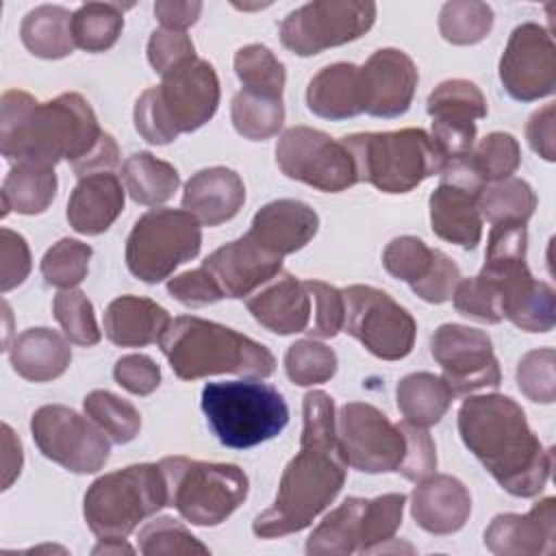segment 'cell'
<instances>
[{
  "label": "cell",
  "mask_w": 556,
  "mask_h": 556,
  "mask_svg": "<svg viewBox=\"0 0 556 556\" xmlns=\"http://www.w3.org/2000/svg\"><path fill=\"white\" fill-rule=\"evenodd\" d=\"M0 152L11 167H54L65 159L78 178L111 172L119 163L115 139L100 128L91 104L80 93L39 102L26 91H4Z\"/></svg>",
  "instance_id": "obj_1"
},
{
  "label": "cell",
  "mask_w": 556,
  "mask_h": 556,
  "mask_svg": "<svg viewBox=\"0 0 556 556\" xmlns=\"http://www.w3.org/2000/svg\"><path fill=\"white\" fill-rule=\"evenodd\" d=\"M458 434L506 493L534 497L545 489L554 454L543 447L513 397H467L458 410Z\"/></svg>",
  "instance_id": "obj_2"
},
{
  "label": "cell",
  "mask_w": 556,
  "mask_h": 556,
  "mask_svg": "<svg viewBox=\"0 0 556 556\" xmlns=\"http://www.w3.org/2000/svg\"><path fill=\"white\" fill-rule=\"evenodd\" d=\"M337 439L345 465L363 473L397 471L419 482L437 469V450L428 430L410 421L393 424L371 404H345L337 417Z\"/></svg>",
  "instance_id": "obj_3"
},
{
  "label": "cell",
  "mask_w": 556,
  "mask_h": 556,
  "mask_svg": "<svg viewBox=\"0 0 556 556\" xmlns=\"http://www.w3.org/2000/svg\"><path fill=\"white\" fill-rule=\"evenodd\" d=\"M345 469L339 443L300 439V452L287 463L274 504L254 519L252 532L276 539L311 526L343 489Z\"/></svg>",
  "instance_id": "obj_4"
},
{
  "label": "cell",
  "mask_w": 556,
  "mask_h": 556,
  "mask_svg": "<svg viewBox=\"0 0 556 556\" xmlns=\"http://www.w3.org/2000/svg\"><path fill=\"white\" fill-rule=\"evenodd\" d=\"M159 345L180 380L215 374L267 378L276 369V358L263 343L193 315L172 319Z\"/></svg>",
  "instance_id": "obj_5"
},
{
  "label": "cell",
  "mask_w": 556,
  "mask_h": 556,
  "mask_svg": "<svg viewBox=\"0 0 556 556\" xmlns=\"http://www.w3.org/2000/svg\"><path fill=\"white\" fill-rule=\"evenodd\" d=\"M526 224H493L480 276L497 289L502 319L526 332H549L556 319L554 289L532 278L526 265Z\"/></svg>",
  "instance_id": "obj_6"
},
{
  "label": "cell",
  "mask_w": 556,
  "mask_h": 556,
  "mask_svg": "<svg viewBox=\"0 0 556 556\" xmlns=\"http://www.w3.org/2000/svg\"><path fill=\"white\" fill-rule=\"evenodd\" d=\"M219 104V78L215 67L195 59L163 76L159 87L146 89L135 104V128L154 146L174 141L180 132L204 126Z\"/></svg>",
  "instance_id": "obj_7"
},
{
  "label": "cell",
  "mask_w": 556,
  "mask_h": 556,
  "mask_svg": "<svg viewBox=\"0 0 556 556\" xmlns=\"http://www.w3.org/2000/svg\"><path fill=\"white\" fill-rule=\"evenodd\" d=\"M352 154L358 182L382 193H406L430 176H439L445 159L424 128L356 132L341 139Z\"/></svg>",
  "instance_id": "obj_8"
},
{
  "label": "cell",
  "mask_w": 556,
  "mask_h": 556,
  "mask_svg": "<svg viewBox=\"0 0 556 556\" xmlns=\"http://www.w3.org/2000/svg\"><path fill=\"white\" fill-rule=\"evenodd\" d=\"M202 410L219 443L232 450L261 445L278 437L289 424L282 393L261 380L204 384Z\"/></svg>",
  "instance_id": "obj_9"
},
{
  "label": "cell",
  "mask_w": 556,
  "mask_h": 556,
  "mask_svg": "<svg viewBox=\"0 0 556 556\" xmlns=\"http://www.w3.org/2000/svg\"><path fill=\"white\" fill-rule=\"evenodd\" d=\"M167 506V484L154 463L100 476L85 493L83 515L98 539H126L143 519Z\"/></svg>",
  "instance_id": "obj_10"
},
{
  "label": "cell",
  "mask_w": 556,
  "mask_h": 556,
  "mask_svg": "<svg viewBox=\"0 0 556 556\" xmlns=\"http://www.w3.org/2000/svg\"><path fill=\"white\" fill-rule=\"evenodd\" d=\"M159 467L167 484V506L193 526H219L248 497L250 482L237 465L165 456Z\"/></svg>",
  "instance_id": "obj_11"
},
{
  "label": "cell",
  "mask_w": 556,
  "mask_h": 556,
  "mask_svg": "<svg viewBox=\"0 0 556 556\" xmlns=\"http://www.w3.org/2000/svg\"><path fill=\"white\" fill-rule=\"evenodd\" d=\"M202 245L200 222L185 208H152L126 239V265L143 282L156 285L195 258Z\"/></svg>",
  "instance_id": "obj_12"
},
{
  "label": "cell",
  "mask_w": 556,
  "mask_h": 556,
  "mask_svg": "<svg viewBox=\"0 0 556 556\" xmlns=\"http://www.w3.org/2000/svg\"><path fill=\"white\" fill-rule=\"evenodd\" d=\"M345 319L343 332L365 345L382 361H400L415 345L417 324L389 293L369 285H350L343 289Z\"/></svg>",
  "instance_id": "obj_13"
},
{
  "label": "cell",
  "mask_w": 556,
  "mask_h": 556,
  "mask_svg": "<svg viewBox=\"0 0 556 556\" xmlns=\"http://www.w3.org/2000/svg\"><path fill=\"white\" fill-rule=\"evenodd\" d=\"M376 11L369 0H313L287 13L280 41L298 56H313L365 35L376 22Z\"/></svg>",
  "instance_id": "obj_14"
},
{
  "label": "cell",
  "mask_w": 556,
  "mask_h": 556,
  "mask_svg": "<svg viewBox=\"0 0 556 556\" xmlns=\"http://www.w3.org/2000/svg\"><path fill=\"white\" fill-rule=\"evenodd\" d=\"M30 432L46 458L74 473H96L102 469L113 443L93 419L61 404L37 408L30 419Z\"/></svg>",
  "instance_id": "obj_15"
},
{
  "label": "cell",
  "mask_w": 556,
  "mask_h": 556,
  "mask_svg": "<svg viewBox=\"0 0 556 556\" xmlns=\"http://www.w3.org/2000/svg\"><path fill=\"white\" fill-rule=\"evenodd\" d=\"M276 163L287 178L328 193L345 191L358 182L348 148L308 126H293L282 132L276 146Z\"/></svg>",
  "instance_id": "obj_16"
},
{
  "label": "cell",
  "mask_w": 556,
  "mask_h": 556,
  "mask_svg": "<svg viewBox=\"0 0 556 556\" xmlns=\"http://www.w3.org/2000/svg\"><path fill=\"white\" fill-rule=\"evenodd\" d=\"M439 176L441 182L428 200L432 232L463 250H473L482 237L478 198L486 185L471 172L467 159L445 163Z\"/></svg>",
  "instance_id": "obj_17"
},
{
  "label": "cell",
  "mask_w": 556,
  "mask_h": 556,
  "mask_svg": "<svg viewBox=\"0 0 556 556\" xmlns=\"http://www.w3.org/2000/svg\"><path fill=\"white\" fill-rule=\"evenodd\" d=\"M432 358L441 365L443 378L454 395L500 387V363L491 337L484 330L463 324H441L430 341Z\"/></svg>",
  "instance_id": "obj_18"
},
{
  "label": "cell",
  "mask_w": 556,
  "mask_h": 556,
  "mask_svg": "<svg viewBox=\"0 0 556 556\" xmlns=\"http://www.w3.org/2000/svg\"><path fill=\"white\" fill-rule=\"evenodd\" d=\"M506 93L521 102L552 96L556 89V48L549 30L534 22L519 24L500 59Z\"/></svg>",
  "instance_id": "obj_19"
},
{
  "label": "cell",
  "mask_w": 556,
  "mask_h": 556,
  "mask_svg": "<svg viewBox=\"0 0 556 556\" xmlns=\"http://www.w3.org/2000/svg\"><path fill=\"white\" fill-rule=\"evenodd\" d=\"M224 298H250L282 271V256L261 248L250 235H243L202 261Z\"/></svg>",
  "instance_id": "obj_20"
},
{
  "label": "cell",
  "mask_w": 556,
  "mask_h": 556,
  "mask_svg": "<svg viewBox=\"0 0 556 556\" xmlns=\"http://www.w3.org/2000/svg\"><path fill=\"white\" fill-rule=\"evenodd\" d=\"M361 72L365 83V113L374 117H400L408 111L419 76L406 52L395 48L376 50Z\"/></svg>",
  "instance_id": "obj_21"
},
{
  "label": "cell",
  "mask_w": 556,
  "mask_h": 556,
  "mask_svg": "<svg viewBox=\"0 0 556 556\" xmlns=\"http://www.w3.org/2000/svg\"><path fill=\"white\" fill-rule=\"evenodd\" d=\"M484 545L497 556H534L556 549V497H543L530 513L493 517Z\"/></svg>",
  "instance_id": "obj_22"
},
{
  "label": "cell",
  "mask_w": 556,
  "mask_h": 556,
  "mask_svg": "<svg viewBox=\"0 0 556 556\" xmlns=\"http://www.w3.org/2000/svg\"><path fill=\"white\" fill-rule=\"evenodd\" d=\"M410 515L415 523L437 536L458 532L471 515L467 486L447 473H430L413 491Z\"/></svg>",
  "instance_id": "obj_23"
},
{
  "label": "cell",
  "mask_w": 556,
  "mask_h": 556,
  "mask_svg": "<svg viewBox=\"0 0 556 556\" xmlns=\"http://www.w3.org/2000/svg\"><path fill=\"white\" fill-rule=\"evenodd\" d=\"M319 228L317 213L302 200L282 198L261 206L248 235L271 254L285 256L302 250Z\"/></svg>",
  "instance_id": "obj_24"
},
{
  "label": "cell",
  "mask_w": 556,
  "mask_h": 556,
  "mask_svg": "<svg viewBox=\"0 0 556 556\" xmlns=\"http://www.w3.org/2000/svg\"><path fill=\"white\" fill-rule=\"evenodd\" d=\"M245 306L263 328L276 334L304 332L311 321V293L302 280L287 271L254 291Z\"/></svg>",
  "instance_id": "obj_25"
},
{
  "label": "cell",
  "mask_w": 556,
  "mask_h": 556,
  "mask_svg": "<svg viewBox=\"0 0 556 556\" xmlns=\"http://www.w3.org/2000/svg\"><path fill=\"white\" fill-rule=\"evenodd\" d=\"M245 202V185L230 167H206L195 172L182 193V208L204 226H219L232 219Z\"/></svg>",
  "instance_id": "obj_26"
},
{
  "label": "cell",
  "mask_w": 556,
  "mask_h": 556,
  "mask_svg": "<svg viewBox=\"0 0 556 556\" xmlns=\"http://www.w3.org/2000/svg\"><path fill=\"white\" fill-rule=\"evenodd\" d=\"M124 211V189L113 172L83 176L67 200V222L80 235H100Z\"/></svg>",
  "instance_id": "obj_27"
},
{
  "label": "cell",
  "mask_w": 556,
  "mask_h": 556,
  "mask_svg": "<svg viewBox=\"0 0 556 556\" xmlns=\"http://www.w3.org/2000/svg\"><path fill=\"white\" fill-rule=\"evenodd\" d=\"M306 106L324 119H348L365 113L363 72L354 63L321 67L306 87Z\"/></svg>",
  "instance_id": "obj_28"
},
{
  "label": "cell",
  "mask_w": 556,
  "mask_h": 556,
  "mask_svg": "<svg viewBox=\"0 0 556 556\" xmlns=\"http://www.w3.org/2000/svg\"><path fill=\"white\" fill-rule=\"evenodd\" d=\"M172 324L169 313L150 298L122 295L104 311V334L122 348H143L161 341Z\"/></svg>",
  "instance_id": "obj_29"
},
{
  "label": "cell",
  "mask_w": 556,
  "mask_h": 556,
  "mask_svg": "<svg viewBox=\"0 0 556 556\" xmlns=\"http://www.w3.org/2000/svg\"><path fill=\"white\" fill-rule=\"evenodd\" d=\"M70 339L52 328H28L9 348L11 367L30 382H48L65 374L72 363Z\"/></svg>",
  "instance_id": "obj_30"
},
{
  "label": "cell",
  "mask_w": 556,
  "mask_h": 556,
  "mask_svg": "<svg viewBox=\"0 0 556 556\" xmlns=\"http://www.w3.org/2000/svg\"><path fill=\"white\" fill-rule=\"evenodd\" d=\"M395 400L400 413L404 415V421L428 428L443 419L454 400V391L443 376H434L430 371H415L397 382Z\"/></svg>",
  "instance_id": "obj_31"
},
{
  "label": "cell",
  "mask_w": 556,
  "mask_h": 556,
  "mask_svg": "<svg viewBox=\"0 0 556 556\" xmlns=\"http://www.w3.org/2000/svg\"><path fill=\"white\" fill-rule=\"evenodd\" d=\"M20 37L26 50L41 59H63L74 50L72 13L59 4L30 9L22 24Z\"/></svg>",
  "instance_id": "obj_32"
},
{
  "label": "cell",
  "mask_w": 556,
  "mask_h": 556,
  "mask_svg": "<svg viewBox=\"0 0 556 556\" xmlns=\"http://www.w3.org/2000/svg\"><path fill=\"white\" fill-rule=\"evenodd\" d=\"M365 497H348L330 510L306 539L311 556H345L358 552Z\"/></svg>",
  "instance_id": "obj_33"
},
{
  "label": "cell",
  "mask_w": 556,
  "mask_h": 556,
  "mask_svg": "<svg viewBox=\"0 0 556 556\" xmlns=\"http://www.w3.org/2000/svg\"><path fill=\"white\" fill-rule=\"evenodd\" d=\"M122 178L128 195L143 206H159L167 202L180 185L176 167L150 152L130 154L122 165Z\"/></svg>",
  "instance_id": "obj_34"
},
{
  "label": "cell",
  "mask_w": 556,
  "mask_h": 556,
  "mask_svg": "<svg viewBox=\"0 0 556 556\" xmlns=\"http://www.w3.org/2000/svg\"><path fill=\"white\" fill-rule=\"evenodd\" d=\"M54 195V167L13 165L2 182V217L11 211L20 215H39L52 204Z\"/></svg>",
  "instance_id": "obj_35"
},
{
  "label": "cell",
  "mask_w": 556,
  "mask_h": 556,
  "mask_svg": "<svg viewBox=\"0 0 556 556\" xmlns=\"http://www.w3.org/2000/svg\"><path fill=\"white\" fill-rule=\"evenodd\" d=\"M428 115L437 124L467 126L486 117L489 106L480 87L465 78H450L434 87L426 102Z\"/></svg>",
  "instance_id": "obj_36"
},
{
  "label": "cell",
  "mask_w": 556,
  "mask_h": 556,
  "mask_svg": "<svg viewBox=\"0 0 556 556\" xmlns=\"http://www.w3.org/2000/svg\"><path fill=\"white\" fill-rule=\"evenodd\" d=\"M132 4L87 2L72 13L74 46L85 52H104L115 46L124 28V9Z\"/></svg>",
  "instance_id": "obj_37"
},
{
  "label": "cell",
  "mask_w": 556,
  "mask_h": 556,
  "mask_svg": "<svg viewBox=\"0 0 556 556\" xmlns=\"http://www.w3.org/2000/svg\"><path fill=\"white\" fill-rule=\"evenodd\" d=\"M230 119L241 137L250 141L269 139L285 124L282 98L241 89L230 102Z\"/></svg>",
  "instance_id": "obj_38"
},
{
  "label": "cell",
  "mask_w": 556,
  "mask_h": 556,
  "mask_svg": "<svg viewBox=\"0 0 556 556\" xmlns=\"http://www.w3.org/2000/svg\"><path fill=\"white\" fill-rule=\"evenodd\" d=\"M478 208L480 215L491 224H526L536 208V195L526 180L510 176L484 187L478 198Z\"/></svg>",
  "instance_id": "obj_39"
},
{
  "label": "cell",
  "mask_w": 556,
  "mask_h": 556,
  "mask_svg": "<svg viewBox=\"0 0 556 556\" xmlns=\"http://www.w3.org/2000/svg\"><path fill=\"white\" fill-rule=\"evenodd\" d=\"M85 415L93 419L113 443H130L141 430L139 410L124 397L96 389L83 400Z\"/></svg>",
  "instance_id": "obj_40"
},
{
  "label": "cell",
  "mask_w": 556,
  "mask_h": 556,
  "mask_svg": "<svg viewBox=\"0 0 556 556\" xmlns=\"http://www.w3.org/2000/svg\"><path fill=\"white\" fill-rule=\"evenodd\" d=\"M493 28V9L478 0H452L441 7L439 33L454 46H473Z\"/></svg>",
  "instance_id": "obj_41"
},
{
  "label": "cell",
  "mask_w": 556,
  "mask_h": 556,
  "mask_svg": "<svg viewBox=\"0 0 556 556\" xmlns=\"http://www.w3.org/2000/svg\"><path fill=\"white\" fill-rule=\"evenodd\" d=\"M235 72L243 89L282 98L287 72H285V65L276 59V54L267 46L250 43L239 48L235 54Z\"/></svg>",
  "instance_id": "obj_42"
},
{
  "label": "cell",
  "mask_w": 556,
  "mask_h": 556,
  "mask_svg": "<svg viewBox=\"0 0 556 556\" xmlns=\"http://www.w3.org/2000/svg\"><path fill=\"white\" fill-rule=\"evenodd\" d=\"M471 172L486 185L510 178L521 163V150L513 135L508 132H491L473 146L467 156Z\"/></svg>",
  "instance_id": "obj_43"
},
{
  "label": "cell",
  "mask_w": 556,
  "mask_h": 556,
  "mask_svg": "<svg viewBox=\"0 0 556 556\" xmlns=\"http://www.w3.org/2000/svg\"><path fill=\"white\" fill-rule=\"evenodd\" d=\"M406 495L404 493H384L365 502L363 523H361V554H371L382 549L402 526Z\"/></svg>",
  "instance_id": "obj_44"
},
{
  "label": "cell",
  "mask_w": 556,
  "mask_h": 556,
  "mask_svg": "<svg viewBox=\"0 0 556 556\" xmlns=\"http://www.w3.org/2000/svg\"><path fill=\"white\" fill-rule=\"evenodd\" d=\"M285 371L298 387L321 384L337 374V354L326 343L300 339L285 354Z\"/></svg>",
  "instance_id": "obj_45"
},
{
  "label": "cell",
  "mask_w": 556,
  "mask_h": 556,
  "mask_svg": "<svg viewBox=\"0 0 556 556\" xmlns=\"http://www.w3.org/2000/svg\"><path fill=\"white\" fill-rule=\"evenodd\" d=\"M91 254V245L65 237L43 254L39 265L41 276L52 287L74 289L87 278Z\"/></svg>",
  "instance_id": "obj_46"
},
{
  "label": "cell",
  "mask_w": 556,
  "mask_h": 556,
  "mask_svg": "<svg viewBox=\"0 0 556 556\" xmlns=\"http://www.w3.org/2000/svg\"><path fill=\"white\" fill-rule=\"evenodd\" d=\"M54 317L63 328L65 337L76 345H96L102 332L96 324L93 306L87 295L78 289H63L54 295Z\"/></svg>",
  "instance_id": "obj_47"
},
{
  "label": "cell",
  "mask_w": 556,
  "mask_h": 556,
  "mask_svg": "<svg viewBox=\"0 0 556 556\" xmlns=\"http://www.w3.org/2000/svg\"><path fill=\"white\" fill-rule=\"evenodd\" d=\"M139 552L146 556L161 554H208V547L200 543L178 519L156 517L139 532Z\"/></svg>",
  "instance_id": "obj_48"
},
{
  "label": "cell",
  "mask_w": 556,
  "mask_h": 556,
  "mask_svg": "<svg viewBox=\"0 0 556 556\" xmlns=\"http://www.w3.org/2000/svg\"><path fill=\"white\" fill-rule=\"evenodd\" d=\"M432 254L434 250L428 248L419 237L402 235L387 243L382 252V265L393 278L413 285L430 269Z\"/></svg>",
  "instance_id": "obj_49"
},
{
  "label": "cell",
  "mask_w": 556,
  "mask_h": 556,
  "mask_svg": "<svg viewBox=\"0 0 556 556\" xmlns=\"http://www.w3.org/2000/svg\"><path fill=\"white\" fill-rule=\"evenodd\" d=\"M554 350L539 348L521 356L517 365V384L519 391L541 404H552L556 397V382H554Z\"/></svg>",
  "instance_id": "obj_50"
},
{
  "label": "cell",
  "mask_w": 556,
  "mask_h": 556,
  "mask_svg": "<svg viewBox=\"0 0 556 556\" xmlns=\"http://www.w3.org/2000/svg\"><path fill=\"white\" fill-rule=\"evenodd\" d=\"M452 300L454 308L469 319H478L484 324L502 321L497 289L480 274L471 278H460L452 293Z\"/></svg>",
  "instance_id": "obj_51"
},
{
  "label": "cell",
  "mask_w": 556,
  "mask_h": 556,
  "mask_svg": "<svg viewBox=\"0 0 556 556\" xmlns=\"http://www.w3.org/2000/svg\"><path fill=\"white\" fill-rule=\"evenodd\" d=\"M195 59V46L185 30L156 28L148 39V61L161 76H167Z\"/></svg>",
  "instance_id": "obj_52"
},
{
  "label": "cell",
  "mask_w": 556,
  "mask_h": 556,
  "mask_svg": "<svg viewBox=\"0 0 556 556\" xmlns=\"http://www.w3.org/2000/svg\"><path fill=\"white\" fill-rule=\"evenodd\" d=\"M311 300L315 302V321L311 326V337L313 339H332L343 330V319H345V302H343V291L321 282V280H304Z\"/></svg>",
  "instance_id": "obj_53"
},
{
  "label": "cell",
  "mask_w": 556,
  "mask_h": 556,
  "mask_svg": "<svg viewBox=\"0 0 556 556\" xmlns=\"http://www.w3.org/2000/svg\"><path fill=\"white\" fill-rule=\"evenodd\" d=\"M460 280V269L458 265L443 254L441 250H434L432 254V265L426 271L424 278H419L417 282L410 285L413 293H417L424 302L430 304H443L447 300H452V293L456 289Z\"/></svg>",
  "instance_id": "obj_54"
},
{
  "label": "cell",
  "mask_w": 556,
  "mask_h": 556,
  "mask_svg": "<svg viewBox=\"0 0 556 556\" xmlns=\"http://www.w3.org/2000/svg\"><path fill=\"white\" fill-rule=\"evenodd\" d=\"M30 271L28 243L20 232L0 230V291L7 293L22 285Z\"/></svg>",
  "instance_id": "obj_55"
},
{
  "label": "cell",
  "mask_w": 556,
  "mask_h": 556,
  "mask_svg": "<svg viewBox=\"0 0 556 556\" xmlns=\"http://www.w3.org/2000/svg\"><path fill=\"white\" fill-rule=\"evenodd\" d=\"M167 291L185 306H206L224 300L217 282L202 265L198 269H189L169 278Z\"/></svg>",
  "instance_id": "obj_56"
},
{
  "label": "cell",
  "mask_w": 556,
  "mask_h": 556,
  "mask_svg": "<svg viewBox=\"0 0 556 556\" xmlns=\"http://www.w3.org/2000/svg\"><path fill=\"white\" fill-rule=\"evenodd\" d=\"M115 382L135 395H150L161 384V367L146 354H126L113 367Z\"/></svg>",
  "instance_id": "obj_57"
},
{
  "label": "cell",
  "mask_w": 556,
  "mask_h": 556,
  "mask_svg": "<svg viewBox=\"0 0 556 556\" xmlns=\"http://www.w3.org/2000/svg\"><path fill=\"white\" fill-rule=\"evenodd\" d=\"M554 115H556V106H554V102H547L545 106L534 111L526 124V139H528L530 148L545 161L556 159Z\"/></svg>",
  "instance_id": "obj_58"
},
{
  "label": "cell",
  "mask_w": 556,
  "mask_h": 556,
  "mask_svg": "<svg viewBox=\"0 0 556 556\" xmlns=\"http://www.w3.org/2000/svg\"><path fill=\"white\" fill-rule=\"evenodd\" d=\"M202 13V2H172V0H159L154 2V15L163 24V28L172 30H185L191 24L198 22Z\"/></svg>",
  "instance_id": "obj_59"
},
{
  "label": "cell",
  "mask_w": 556,
  "mask_h": 556,
  "mask_svg": "<svg viewBox=\"0 0 556 556\" xmlns=\"http://www.w3.org/2000/svg\"><path fill=\"white\" fill-rule=\"evenodd\" d=\"M22 443L9 424H2V489L7 491L22 471Z\"/></svg>",
  "instance_id": "obj_60"
},
{
  "label": "cell",
  "mask_w": 556,
  "mask_h": 556,
  "mask_svg": "<svg viewBox=\"0 0 556 556\" xmlns=\"http://www.w3.org/2000/svg\"><path fill=\"white\" fill-rule=\"evenodd\" d=\"M135 549L124 539H100V543L93 547V554H132Z\"/></svg>",
  "instance_id": "obj_61"
}]
</instances>
